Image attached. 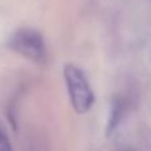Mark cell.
<instances>
[{
  "instance_id": "obj_3",
  "label": "cell",
  "mask_w": 151,
  "mask_h": 151,
  "mask_svg": "<svg viewBox=\"0 0 151 151\" xmlns=\"http://www.w3.org/2000/svg\"><path fill=\"white\" fill-rule=\"evenodd\" d=\"M121 113H122V106L119 102H114L111 107V113L109 117V123H107V134H110L121 121Z\"/></svg>"
},
{
  "instance_id": "obj_4",
  "label": "cell",
  "mask_w": 151,
  "mask_h": 151,
  "mask_svg": "<svg viewBox=\"0 0 151 151\" xmlns=\"http://www.w3.org/2000/svg\"><path fill=\"white\" fill-rule=\"evenodd\" d=\"M0 151H13L11 139L7 134V130L0 121Z\"/></svg>"
},
{
  "instance_id": "obj_1",
  "label": "cell",
  "mask_w": 151,
  "mask_h": 151,
  "mask_svg": "<svg viewBox=\"0 0 151 151\" xmlns=\"http://www.w3.org/2000/svg\"><path fill=\"white\" fill-rule=\"evenodd\" d=\"M64 78L68 90V96L74 111L85 114L94 105L96 97L85 72L77 65L66 64L64 68Z\"/></svg>"
},
{
  "instance_id": "obj_2",
  "label": "cell",
  "mask_w": 151,
  "mask_h": 151,
  "mask_svg": "<svg viewBox=\"0 0 151 151\" xmlns=\"http://www.w3.org/2000/svg\"><path fill=\"white\" fill-rule=\"evenodd\" d=\"M8 45L16 53L35 63H44L47 58V47L42 35L35 29H19L11 36Z\"/></svg>"
}]
</instances>
